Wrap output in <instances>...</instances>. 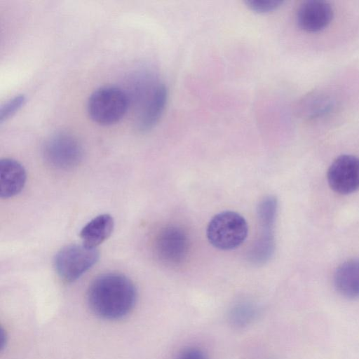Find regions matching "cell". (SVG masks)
I'll return each instance as SVG.
<instances>
[{"label": "cell", "mask_w": 359, "mask_h": 359, "mask_svg": "<svg viewBox=\"0 0 359 359\" xmlns=\"http://www.w3.org/2000/svg\"><path fill=\"white\" fill-rule=\"evenodd\" d=\"M87 299L92 311L107 320L119 319L134 307L137 290L133 281L117 273L97 277L89 286Z\"/></svg>", "instance_id": "6da1fadb"}, {"label": "cell", "mask_w": 359, "mask_h": 359, "mask_svg": "<svg viewBox=\"0 0 359 359\" xmlns=\"http://www.w3.org/2000/svg\"><path fill=\"white\" fill-rule=\"evenodd\" d=\"M248 226L245 219L233 211H223L209 222L206 234L210 243L222 250L240 246L246 239Z\"/></svg>", "instance_id": "7a4b0ae2"}, {"label": "cell", "mask_w": 359, "mask_h": 359, "mask_svg": "<svg viewBox=\"0 0 359 359\" xmlns=\"http://www.w3.org/2000/svg\"><path fill=\"white\" fill-rule=\"evenodd\" d=\"M128 99L119 88L103 86L95 90L89 97L88 113L95 123L111 125L121 120L127 111Z\"/></svg>", "instance_id": "3957f363"}, {"label": "cell", "mask_w": 359, "mask_h": 359, "mask_svg": "<svg viewBox=\"0 0 359 359\" xmlns=\"http://www.w3.org/2000/svg\"><path fill=\"white\" fill-rule=\"evenodd\" d=\"M141 91L137 127L140 131L147 132L154 128L161 117L167 102L168 90L160 78L151 72L146 76Z\"/></svg>", "instance_id": "277c9868"}, {"label": "cell", "mask_w": 359, "mask_h": 359, "mask_svg": "<svg viewBox=\"0 0 359 359\" xmlns=\"http://www.w3.org/2000/svg\"><path fill=\"white\" fill-rule=\"evenodd\" d=\"M99 251L84 244H72L57 252L54 266L57 275L65 282H73L92 268L98 261Z\"/></svg>", "instance_id": "5b68a950"}, {"label": "cell", "mask_w": 359, "mask_h": 359, "mask_svg": "<svg viewBox=\"0 0 359 359\" xmlns=\"http://www.w3.org/2000/svg\"><path fill=\"white\" fill-rule=\"evenodd\" d=\"M43 156L52 168L68 170L76 167L83 158L81 143L72 135L60 132L50 136L43 146Z\"/></svg>", "instance_id": "8992f818"}, {"label": "cell", "mask_w": 359, "mask_h": 359, "mask_svg": "<svg viewBox=\"0 0 359 359\" xmlns=\"http://www.w3.org/2000/svg\"><path fill=\"white\" fill-rule=\"evenodd\" d=\"M189 248L186 233L177 226L163 228L154 242V251L160 261L176 266L185 260Z\"/></svg>", "instance_id": "52a82bcc"}, {"label": "cell", "mask_w": 359, "mask_h": 359, "mask_svg": "<svg viewBox=\"0 0 359 359\" xmlns=\"http://www.w3.org/2000/svg\"><path fill=\"white\" fill-rule=\"evenodd\" d=\"M327 182L335 192L349 194L359 189V158L348 154L338 156L327 171Z\"/></svg>", "instance_id": "ba28073f"}, {"label": "cell", "mask_w": 359, "mask_h": 359, "mask_svg": "<svg viewBox=\"0 0 359 359\" xmlns=\"http://www.w3.org/2000/svg\"><path fill=\"white\" fill-rule=\"evenodd\" d=\"M333 16V8L330 3L322 0H309L299 6L296 18L301 29L316 32L327 27Z\"/></svg>", "instance_id": "9c48e42d"}, {"label": "cell", "mask_w": 359, "mask_h": 359, "mask_svg": "<svg viewBox=\"0 0 359 359\" xmlns=\"http://www.w3.org/2000/svg\"><path fill=\"white\" fill-rule=\"evenodd\" d=\"M26 171L21 163L12 158L0 161V196L8 198L18 194L24 188Z\"/></svg>", "instance_id": "30bf717a"}, {"label": "cell", "mask_w": 359, "mask_h": 359, "mask_svg": "<svg viewBox=\"0 0 359 359\" xmlns=\"http://www.w3.org/2000/svg\"><path fill=\"white\" fill-rule=\"evenodd\" d=\"M334 286L342 296L355 299L359 297V259L344 262L336 269Z\"/></svg>", "instance_id": "8fae6325"}, {"label": "cell", "mask_w": 359, "mask_h": 359, "mask_svg": "<svg viewBox=\"0 0 359 359\" xmlns=\"http://www.w3.org/2000/svg\"><path fill=\"white\" fill-rule=\"evenodd\" d=\"M114 221L109 214H101L88 222L81 230L83 244L96 248L107 240L113 231Z\"/></svg>", "instance_id": "7c38bea8"}, {"label": "cell", "mask_w": 359, "mask_h": 359, "mask_svg": "<svg viewBox=\"0 0 359 359\" xmlns=\"http://www.w3.org/2000/svg\"><path fill=\"white\" fill-rule=\"evenodd\" d=\"M275 248L273 230L262 229V234L253 244L248 254L250 262L262 264L272 256Z\"/></svg>", "instance_id": "4fadbf2b"}, {"label": "cell", "mask_w": 359, "mask_h": 359, "mask_svg": "<svg viewBox=\"0 0 359 359\" xmlns=\"http://www.w3.org/2000/svg\"><path fill=\"white\" fill-rule=\"evenodd\" d=\"M277 210L278 202L274 196L265 197L260 201L257 208V215L262 229H273Z\"/></svg>", "instance_id": "5bb4252c"}, {"label": "cell", "mask_w": 359, "mask_h": 359, "mask_svg": "<svg viewBox=\"0 0 359 359\" xmlns=\"http://www.w3.org/2000/svg\"><path fill=\"white\" fill-rule=\"evenodd\" d=\"M245 4L252 11L264 14L278 8L283 4V1L279 0H247Z\"/></svg>", "instance_id": "9a60e30c"}, {"label": "cell", "mask_w": 359, "mask_h": 359, "mask_svg": "<svg viewBox=\"0 0 359 359\" xmlns=\"http://www.w3.org/2000/svg\"><path fill=\"white\" fill-rule=\"evenodd\" d=\"M26 97L24 95H19L6 102L0 109V122L12 116L25 104Z\"/></svg>", "instance_id": "2e32d148"}, {"label": "cell", "mask_w": 359, "mask_h": 359, "mask_svg": "<svg viewBox=\"0 0 359 359\" xmlns=\"http://www.w3.org/2000/svg\"><path fill=\"white\" fill-rule=\"evenodd\" d=\"M175 359H208V358L202 349L191 346L182 349Z\"/></svg>", "instance_id": "e0dca14e"}, {"label": "cell", "mask_w": 359, "mask_h": 359, "mask_svg": "<svg viewBox=\"0 0 359 359\" xmlns=\"http://www.w3.org/2000/svg\"><path fill=\"white\" fill-rule=\"evenodd\" d=\"M4 336H5V335H4L3 333H1V338L4 337ZM1 339V347H3V345H4V344L5 342H4V340H3L2 339Z\"/></svg>", "instance_id": "ac0fdd59"}]
</instances>
